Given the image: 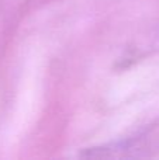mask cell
Segmentation results:
<instances>
[{
	"label": "cell",
	"mask_w": 159,
	"mask_h": 160,
	"mask_svg": "<svg viewBox=\"0 0 159 160\" xmlns=\"http://www.w3.org/2000/svg\"><path fill=\"white\" fill-rule=\"evenodd\" d=\"M158 38H159V37H158Z\"/></svg>",
	"instance_id": "cell-1"
}]
</instances>
